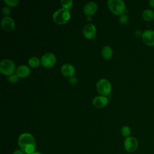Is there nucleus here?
Instances as JSON below:
<instances>
[{
  "mask_svg": "<svg viewBox=\"0 0 154 154\" xmlns=\"http://www.w3.org/2000/svg\"><path fill=\"white\" fill-rule=\"evenodd\" d=\"M18 145L22 151L26 154H32L36 147L34 137L29 133L22 134L18 138Z\"/></svg>",
  "mask_w": 154,
  "mask_h": 154,
  "instance_id": "obj_1",
  "label": "nucleus"
},
{
  "mask_svg": "<svg viewBox=\"0 0 154 154\" xmlns=\"http://www.w3.org/2000/svg\"><path fill=\"white\" fill-rule=\"evenodd\" d=\"M70 15L69 10L61 8L54 12L52 15L53 20L58 24L66 23L70 19Z\"/></svg>",
  "mask_w": 154,
  "mask_h": 154,
  "instance_id": "obj_2",
  "label": "nucleus"
},
{
  "mask_svg": "<svg viewBox=\"0 0 154 154\" xmlns=\"http://www.w3.org/2000/svg\"><path fill=\"white\" fill-rule=\"evenodd\" d=\"M107 4L110 11L115 14H123L125 11V4L122 0H109Z\"/></svg>",
  "mask_w": 154,
  "mask_h": 154,
  "instance_id": "obj_3",
  "label": "nucleus"
},
{
  "mask_svg": "<svg viewBox=\"0 0 154 154\" xmlns=\"http://www.w3.org/2000/svg\"><path fill=\"white\" fill-rule=\"evenodd\" d=\"M15 71V64L10 60L4 59L0 63V72L6 75H11Z\"/></svg>",
  "mask_w": 154,
  "mask_h": 154,
  "instance_id": "obj_4",
  "label": "nucleus"
},
{
  "mask_svg": "<svg viewBox=\"0 0 154 154\" xmlns=\"http://www.w3.org/2000/svg\"><path fill=\"white\" fill-rule=\"evenodd\" d=\"M98 92L102 95H108L111 90V83L106 79H100L96 84Z\"/></svg>",
  "mask_w": 154,
  "mask_h": 154,
  "instance_id": "obj_5",
  "label": "nucleus"
},
{
  "mask_svg": "<svg viewBox=\"0 0 154 154\" xmlns=\"http://www.w3.org/2000/svg\"><path fill=\"white\" fill-rule=\"evenodd\" d=\"M138 141L134 137H128L124 141V147L129 153L135 152L138 147Z\"/></svg>",
  "mask_w": 154,
  "mask_h": 154,
  "instance_id": "obj_6",
  "label": "nucleus"
},
{
  "mask_svg": "<svg viewBox=\"0 0 154 154\" xmlns=\"http://www.w3.org/2000/svg\"><path fill=\"white\" fill-rule=\"evenodd\" d=\"M56 61V57L52 53H46L41 58V63L45 67H51L54 66Z\"/></svg>",
  "mask_w": 154,
  "mask_h": 154,
  "instance_id": "obj_7",
  "label": "nucleus"
},
{
  "mask_svg": "<svg viewBox=\"0 0 154 154\" xmlns=\"http://www.w3.org/2000/svg\"><path fill=\"white\" fill-rule=\"evenodd\" d=\"M1 25L4 30L6 31H11L14 28L15 23L10 17L5 16L1 19Z\"/></svg>",
  "mask_w": 154,
  "mask_h": 154,
  "instance_id": "obj_8",
  "label": "nucleus"
},
{
  "mask_svg": "<svg viewBox=\"0 0 154 154\" xmlns=\"http://www.w3.org/2000/svg\"><path fill=\"white\" fill-rule=\"evenodd\" d=\"M142 39L146 45L149 46H154V31H144L143 32Z\"/></svg>",
  "mask_w": 154,
  "mask_h": 154,
  "instance_id": "obj_9",
  "label": "nucleus"
},
{
  "mask_svg": "<svg viewBox=\"0 0 154 154\" xmlns=\"http://www.w3.org/2000/svg\"><path fill=\"white\" fill-rule=\"evenodd\" d=\"M96 33L95 26L92 23H87L83 28L84 35L87 38H92L94 37Z\"/></svg>",
  "mask_w": 154,
  "mask_h": 154,
  "instance_id": "obj_10",
  "label": "nucleus"
},
{
  "mask_svg": "<svg viewBox=\"0 0 154 154\" xmlns=\"http://www.w3.org/2000/svg\"><path fill=\"white\" fill-rule=\"evenodd\" d=\"M61 72L63 75L67 77H72L73 76L75 72V69L70 64L66 63L63 64L61 67Z\"/></svg>",
  "mask_w": 154,
  "mask_h": 154,
  "instance_id": "obj_11",
  "label": "nucleus"
},
{
  "mask_svg": "<svg viewBox=\"0 0 154 154\" xmlns=\"http://www.w3.org/2000/svg\"><path fill=\"white\" fill-rule=\"evenodd\" d=\"M97 9V4L94 2H88L84 7V12L88 16L93 14Z\"/></svg>",
  "mask_w": 154,
  "mask_h": 154,
  "instance_id": "obj_12",
  "label": "nucleus"
},
{
  "mask_svg": "<svg viewBox=\"0 0 154 154\" xmlns=\"http://www.w3.org/2000/svg\"><path fill=\"white\" fill-rule=\"evenodd\" d=\"M93 103L95 107L102 108L108 103V99L104 96H97L93 100Z\"/></svg>",
  "mask_w": 154,
  "mask_h": 154,
  "instance_id": "obj_13",
  "label": "nucleus"
},
{
  "mask_svg": "<svg viewBox=\"0 0 154 154\" xmlns=\"http://www.w3.org/2000/svg\"><path fill=\"white\" fill-rule=\"evenodd\" d=\"M30 69L25 65H21L17 67L16 74L19 77L25 78L30 74Z\"/></svg>",
  "mask_w": 154,
  "mask_h": 154,
  "instance_id": "obj_14",
  "label": "nucleus"
},
{
  "mask_svg": "<svg viewBox=\"0 0 154 154\" xmlns=\"http://www.w3.org/2000/svg\"><path fill=\"white\" fill-rule=\"evenodd\" d=\"M102 55L105 59H109L112 55V50L109 46H105L102 49Z\"/></svg>",
  "mask_w": 154,
  "mask_h": 154,
  "instance_id": "obj_15",
  "label": "nucleus"
},
{
  "mask_svg": "<svg viewBox=\"0 0 154 154\" xmlns=\"http://www.w3.org/2000/svg\"><path fill=\"white\" fill-rule=\"evenodd\" d=\"M143 19L147 22H150L154 18V12L150 9L145 10L142 14Z\"/></svg>",
  "mask_w": 154,
  "mask_h": 154,
  "instance_id": "obj_16",
  "label": "nucleus"
},
{
  "mask_svg": "<svg viewBox=\"0 0 154 154\" xmlns=\"http://www.w3.org/2000/svg\"><path fill=\"white\" fill-rule=\"evenodd\" d=\"M28 64L31 67H37L40 64V60L37 57H32L28 60Z\"/></svg>",
  "mask_w": 154,
  "mask_h": 154,
  "instance_id": "obj_17",
  "label": "nucleus"
},
{
  "mask_svg": "<svg viewBox=\"0 0 154 154\" xmlns=\"http://www.w3.org/2000/svg\"><path fill=\"white\" fill-rule=\"evenodd\" d=\"M61 5L63 8L69 10L73 5V1H72V0H61Z\"/></svg>",
  "mask_w": 154,
  "mask_h": 154,
  "instance_id": "obj_18",
  "label": "nucleus"
},
{
  "mask_svg": "<svg viewBox=\"0 0 154 154\" xmlns=\"http://www.w3.org/2000/svg\"><path fill=\"white\" fill-rule=\"evenodd\" d=\"M121 133L123 136L128 137L131 134V129L127 126H124L121 129Z\"/></svg>",
  "mask_w": 154,
  "mask_h": 154,
  "instance_id": "obj_19",
  "label": "nucleus"
},
{
  "mask_svg": "<svg viewBox=\"0 0 154 154\" xmlns=\"http://www.w3.org/2000/svg\"><path fill=\"white\" fill-rule=\"evenodd\" d=\"M7 79L11 83H16L19 79V76L17 74H12L11 75L7 76Z\"/></svg>",
  "mask_w": 154,
  "mask_h": 154,
  "instance_id": "obj_20",
  "label": "nucleus"
},
{
  "mask_svg": "<svg viewBox=\"0 0 154 154\" xmlns=\"http://www.w3.org/2000/svg\"><path fill=\"white\" fill-rule=\"evenodd\" d=\"M128 20H129L128 16L126 14H122L119 17V21L122 24H126V23H128Z\"/></svg>",
  "mask_w": 154,
  "mask_h": 154,
  "instance_id": "obj_21",
  "label": "nucleus"
},
{
  "mask_svg": "<svg viewBox=\"0 0 154 154\" xmlns=\"http://www.w3.org/2000/svg\"><path fill=\"white\" fill-rule=\"evenodd\" d=\"M4 2H5L8 5L11 7H14L16 6L19 1L17 0H4Z\"/></svg>",
  "mask_w": 154,
  "mask_h": 154,
  "instance_id": "obj_22",
  "label": "nucleus"
},
{
  "mask_svg": "<svg viewBox=\"0 0 154 154\" xmlns=\"http://www.w3.org/2000/svg\"><path fill=\"white\" fill-rule=\"evenodd\" d=\"M2 13L4 14V15L5 16H8V14H10V12H11V10H10V8L8 7H4L2 10Z\"/></svg>",
  "mask_w": 154,
  "mask_h": 154,
  "instance_id": "obj_23",
  "label": "nucleus"
},
{
  "mask_svg": "<svg viewBox=\"0 0 154 154\" xmlns=\"http://www.w3.org/2000/svg\"><path fill=\"white\" fill-rule=\"evenodd\" d=\"M69 82H70L71 84L75 85V84H76V82H77V79H76V77L72 76V77H70V78H69Z\"/></svg>",
  "mask_w": 154,
  "mask_h": 154,
  "instance_id": "obj_24",
  "label": "nucleus"
},
{
  "mask_svg": "<svg viewBox=\"0 0 154 154\" xmlns=\"http://www.w3.org/2000/svg\"><path fill=\"white\" fill-rule=\"evenodd\" d=\"M134 34H135V35L137 37H140V36H142V35H143V33H142L141 31L140 30H139V29L136 30Z\"/></svg>",
  "mask_w": 154,
  "mask_h": 154,
  "instance_id": "obj_25",
  "label": "nucleus"
},
{
  "mask_svg": "<svg viewBox=\"0 0 154 154\" xmlns=\"http://www.w3.org/2000/svg\"><path fill=\"white\" fill-rule=\"evenodd\" d=\"M25 153L21 150H17L13 152V154H24Z\"/></svg>",
  "mask_w": 154,
  "mask_h": 154,
  "instance_id": "obj_26",
  "label": "nucleus"
},
{
  "mask_svg": "<svg viewBox=\"0 0 154 154\" xmlns=\"http://www.w3.org/2000/svg\"><path fill=\"white\" fill-rule=\"evenodd\" d=\"M149 5L151 7L154 8V0H150L149 1Z\"/></svg>",
  "mask_w": 154,
  "mask_h": 154,
  "instance_id": "obj_27",
  "label": "nucleus"
},
{
  "mask_svg": "<svg viewBox=\"0 0 154 154\" xmlns=\"http://www.w3.org/2000/svg\"><path fill=\"white\" fill-rule=\"evenodd\" d=\"M32 154H43V153H40V152H36L33 153Z\"/></svg>",
  "mask_w": 154,
  "mask_h": 154,
  "instance_id": "obj_28",
  "label": "nucleus"
}]
</instances>
